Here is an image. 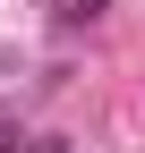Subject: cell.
<instances>
[{"instance_id":"cell-1","label":"cell","mask_w":145,"mask_h":153,"mask_svg":"<svg viewBox=\"0 0 145 153\" xmlns=\"http://www.w3.org/2000/svg\"><path fill=\"white\" fill-rule=\"evenodd\" d=\"M102 9H111V0H60V9H51V26H60V34H68V26H94Z\"/></svg>"}]
</instances>
